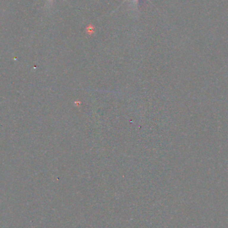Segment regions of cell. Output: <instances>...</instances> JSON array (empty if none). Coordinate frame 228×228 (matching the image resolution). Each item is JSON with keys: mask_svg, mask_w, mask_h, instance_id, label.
<instances>
[{"mask_svg": "<svg viewBox=\"0 0 228 228\" xmlns=\"http://www.w3.org/2000/svg\"><path fill=\"white\" fill-rule=\"evenodd\" d=\"M125 1H126V0H125ZM134 1L135 2V3H136V4H137V2H138V0H134Z\"/></svg>", "mask_w": 228, "mask_h": 228, "instance_id": "6da1fadb", "label": "cell"}]
</instances>
